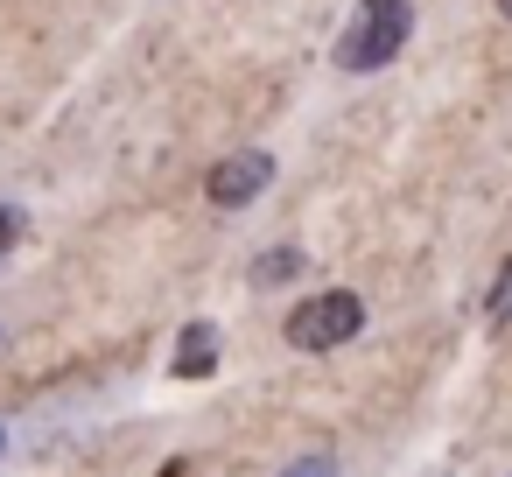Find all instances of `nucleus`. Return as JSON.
<instances>
[{"mask_svg": "<svg viewBox=\"0 0 512 477\" xmlns=\"http://www.w3.org/2000/svg\"><path fill=\"white\" fill-rule=\"evenodd\" d=\"M407 36H414V0H358L337 36V71H379L400 57Z\"/></svg>", "mask_w": 512, "mask_h": 477, "instance_id": "1", "label": "nucleus"}, {"mask_svg": "<svg viewBox=\"0 0 512 477\" xmlns=\"http://www.w3.org/2000/svg\"><path fill=\"white\" fill-rule=\"evenodd\" d=\"M365 330V302L351 288H330V295H309L295 316H288V344L295 351H337Z\"/></svg>", "mask_w": 512, "mask_h": 477, "instance_id": "2", "label": "nucleus"}, {"mask_svg": "<svg viewBox=\"0 0 512 477\" xmlns=\"http://www.w3.org/2000/svg\"><path fill=\"white\" fill-rule=\"evenodd\" d=\"M267 183H274V155H267V148H239V155H225V162L204 176V197L225 204V211H239V204H253Z\"/></svg>", "mask_w": 512, "mask_h": 477, "instance_id": "3", "label": "nucleus"}, {"mask_svg": "<svg viewBox=\"0 0 512 477\" xmlns=\"http://www.w3.org/2000/svg\"><path fill=\"white\" fill-rule=\"evenodd\" d=\"M211 365H218V330H211V323L197 316V323L183 330V344H176V358H169V372H176V379H204Z\"/></svg>", "mask_w": 512, "mask_h": 477, "instance_id": "4", "label": "nucleus"}, {"mask_svg": "<svg viewBox=\"0 0 512 477\" xmlns=\"http://www.w3.org/2000/svg\"><path fill=\"white\" fill-rule=\"evenodd\" d=\"M295 274H302V253H295V246H274V253L253 267V281H260V288H274V281H295Z\"/></svg>", "mask_w": 512, "mask_h": 477, "instance_id": "5", "label": "nucleus"}, {"mask_svg": "<svg viewBox=\"0 0 512 477\" xmlns=\"http://www.w3.org/2000/svg\"><path fill=\"white\" fill-rule=\"evenodd\" d=\"M484 316H498V323L512 316V260H505V274L491 281V295H484Z\"/></svg>", "mask_w": 512, "mask_h": 477, "instance_id": "6", "label": "nucleus"}, {"mask_svg": "<svg viewBox=\"0 0 512 477\" xmlns=\"http://www.w3.org/2000/svg\"><path fill=\"white\" fill-rule=\"evenodd\" d=\"M281 477H337V463H330V456H302V463H288Z\"/></svg>", "mask_w": 512, "mask_h": 477, "instance_id": "7", "label": "nucleus"}, {"mask_svg": "<svg viewBox=\"0 0 512 477\" xmlns=\"http://www.w3.org/2000/svg\"><path fill=\"white\" fill-rule=\"evenodd\" d=\"M15 239H22V211H15V204H0V253H8Z\"/></svg>", "mask_w": 512, "mask_h": 477, "instance_id": "8", "label": "nucleus"}, {"mask_svg": "<svg viewBox=\"0 0 512 477\" xmlns=\"http://www.w3.org/2000/svg\"><path fill=\"white\" fill-rule=\"evenodd\" d=\"M498 8H505V22H512V0H498Z\"/></svg>", "mask_w": 512, "mask_h": 477, "instance_id": "9", "label": "nucleus"}]
</instances>
